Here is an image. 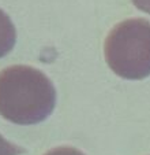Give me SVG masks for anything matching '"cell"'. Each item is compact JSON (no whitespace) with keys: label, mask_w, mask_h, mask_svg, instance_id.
Listing matches in <instances>:
<instances>
[{"label":"cell","mask_w":150,"mask_h":155,"mask_svg":"<svg viewBox=\"0 0 150 155\" xmlns=\"http://www.w3.org/2000/svg\"><path fill=\"white\" fill-rule=\"evenodd\" d=\"M56 104L52 81L38 69L17 64L0 71V115L18 125L46 120Z\"/></svg>","instance_id":"cell-1"},{"label":"cell","mask_w":150,"mask_h":155,"mask_svg":"<svg viewBox=\"0 0 150 155\" xmlns=\"http://www.w3.org/2000/svg\"><path fill=\"white\" fill-rule=\"evenodd\" d=\"M108 66L126 80L150 76V21L131 18L116 25L104 44Z\"/></svg>","instance_id":"cell-2"},{"label":"cell","mask_w":150,"mask_h":155,"mask_svg":"<svg viewBox=\"0 0 150 155\" xmlns=\"http://www.w3.org/2000/svg\"><path fill=\"white\" fill-rule=\"evenodd\" d=\"M17 30L10 17L0 8V58L6 56L14 48Z\"/></svg>","instance_id":"cell-3"},{"label":"cell","mask_w":150,"mask_h":155,"mask_svg":"<svg viewBox=\"0 0 150 155\" xmlns=\"http://www.w3.org/2000/svg\"><path fill=\"white\" fill-rule=\"evenodd\" d=\"M25 152V150L15 144L10 143L8 140L0 135V155H20Z\"/></svg>","instance_id":"cell-4"},{"label":"cell","mask_w":150,"mask_h":155,"mask_svg":"<svg viewBox=\"0 0 150 155\" xmlns=\"http://www.w3.org/2000/svg\"><path fill=\"white\" fill-rule=\"evenodd\" d=\"M45 155H85L82 151L74 148V147H58V148L51 150Z\"/></svg>","instance_id":"cell-5"},{"label":"cell","mask_w":150,"mask_h":155,"mask_svg":"<svg viewBox=\"0 0 150 155\" xmlns=\"http://www.w3.org/2000/svg\"><path fill=\"white\" fill-rule=\"evenodd\" d=\"M133 3L138 10L150 14V0H133Z\"/></svg>","instance_id":"cell-6"}]
</instances>
